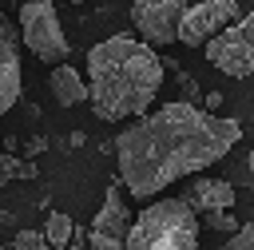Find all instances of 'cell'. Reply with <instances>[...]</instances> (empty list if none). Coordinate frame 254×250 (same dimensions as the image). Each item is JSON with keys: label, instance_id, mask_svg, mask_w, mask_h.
<instances>
[{"label": "cell", "instance_id": "6da1fadb", "mask_svg": "<svg viewBox=\"0 0 254 250\" xmlns=\"http://www.w3.org/2000/svg\"><path fill=\"white\" fill-rule=\"evenodd\" d=\"M242 139V123L226 115H210L194 103H163L131 119L115 135L119 179L131 198H151L167 183L187 179L218 163Z\"/></svg>", "mask_w": 254, "mask_h": 250}, {"label": "cell", "instance_id": "7a4b0ae2", "mask_svg": "<svg viewBox=\"0 0 254 250\" xmlns=\"http://www.w3.org/2000/svg\"><path fill=\"white\" fill-rule=\"evenodd\" d=\"M163 87V60L131 36H107L87 52V103L103 123L139 119Z\"/></svg>", "mask_w": 254, "mask_h": 250}, {"label": "cell", "instance_id": "3957f363", "mask_svg": "<svg viewBox=\"0 0 254 250\" xmlns=\"http://www.w3.org/2000/svg\"><path fill=\"white\" fill-rule=\"evenodd\" d=\"M123 250H198V218L183 198H159L127 226Z\"/></svg>", "mask_w": 254, "mask_h": 250}, {"label": "cell", "instance_id": "277c9868", "mask_svg": "<svg viewBox=\"0 0 254 250\" xmlns=\"http://www.w3.org/2000/svg\"><path fill=\"white\" fill-rule=\"evenodd\" d=\"M20 44H28L32 48V56L36 60H44V63H67V36H64V28H60V16H56V4L52 0H28V4H20Z\"/></svg>", "mask_w": 254, "mask_h": 250}, {"label": "cell", "instance_id": "5b68a950", "mask_svg": "<svg viewBox=\"0 0 254 250\" xmlns=\"http://www.w3.org/2000/svg\"><path fill=\"white\" fill-rule=\"evenodd\" d=\"M202 48H206V63L210 67H218L222 75L246 79L254 71V16H238L230 28L210 36Z\"/></svg>", "mask_w": 254, "mask_h": 250}, {"label": "cell", "instance_id": "8992f818", "mask_svg": "<svg viewBox=\"0 0 254 250\" xmlns=\"http://www.w3.org/2000/svg\"><path fill=\"white\" fill-rule=\"evenodd\" d=\"M238 4L234 0H198V4H187L179 28H175V40H183L187 48H202L210 36H218L222 28H230L238 20Z\"/></svg>", "mask_w": 254, "mask_h": 250}, {"label": "cell", "instance_id": "52a82bcc", "mask_svg": "<svg viewBox=\"0 0 254 250\" xmlns=\"http://www.w3.org/2000/svg\"><path fill=\"white\" fill-rule=\"evenodd\" d=\"M187 12V0H135L131 4V24L139 28L143 44H175V28Z\"/></svg>", "mask_w": 254, "mask_h": 250}, {"label": "cell", "instance_id": "ba28073f", "mask_svg": "<svg viewBox=\"0 0 254 250\" xmlns=\"http://www.w3.org/2000/svg\"><path fill=\"white\" fill-rule=\"evenodd\" d=\"M127 238V198L119 187H107L103 206L95 210V222L87 230V250H123Z\"/></svg>", "mask_w": 254, "mask_h": 250}, {"label": "cell", "instance_id": "9c48e42d", "mask_svg": "<svg viewBox=\"0 0 254 250\" xmlns=\"http://www.w3.org/2000/svg\"><path fill=\"white\" fill-rule=\"evenodd\" d=\"M20 99V32L0 12V115Z\"/></svg>", "mask_w": 254, "mask_h": 250}, {"label": "cell", "instance_id": "30bf717a", "mask_svg": "<svg viewBox=\"0 0 254 250\" xmlns=\"http://www.w3.org/2000/svg\"><path fill=\"white\" fill-rule=\"evenodd\" d=\"M234 187L226 183V179H194L190 187H187V194H183V202H187V210L198 218H206V214H214V210H230L234 206Z\"/></svg>", "mask_w": 254, "mask_h": 250}, {"label": "cell", "instance_id": "8fae6325", "mask_svg": "<svg viewBox=\"0 0 254 250\" xmlns=\"http://www.w3.org/2000/svg\"><path fill=\"white\" fill-rule=\"evenodd\" d=\"M48 87H52L56 103H64V107L87 103V83H83V75H79L75 67H67V63H56V67H52V75H48Z\"/></svg>", "mask_w": 254, "mask_h": 250}, {"label": "cell", "instance_id": "7c38bea8", "mask_svg": "<svg viewBox=\"0 0 254 250\" xmlns=\"http://www.w3.org/2000/svg\"><path fill=\"white\" fill-rule=\"evenodd\" d=\"M71 230H75V222H71L64 210H52V218H48V226H44L40 234H44V242H48L52 250H64V246L71 242Z\"/></svg>", "mask_w": 254, "mask_h": 250}, {"label": "cell", "instance_id": "4fadbf2b", "mask_svg": "<svg viewBox=\"0 0 254 250\" xmlns=\"http://www.w3.org/2000/svg\"><path fill=\"white\" fill-rule=\"evenodd\" d=\"M12 179H36V163H28V159H16V155L0 151V187H4V183H12Z\"/></svg>", "mask_w": 254, "mask_h": 250}, {"label": "cell", "instance_id": "5bb4252c", "mask_svg": "<svg viewBox=\"0 0 254 250\" xmlns=\"http://www.w3.org/2000/svg\"><path fill=\"white\" fill-rule=\"evenodd\" d=\"M218 250H254V226H250V222H238V230H234Z\"/></svg>", "mask_w": 254, "mask_h": 250}, {"label": "cell", "instance_id": "9a60e30c", "mask_svg": "<svg viewBox=\"0 0 254 250\" xmlns=\"http://www.w3.org/2000/svg\"><path fill=\"white\" fill-rule=\"evenodd\" d=\"M8 250H52L48 242H44V234L40 230H16V238H12V246Z\"/></svg>", "mask_w": 254, "mask_h": 250}, {"label": "cell", "instance_id": "2e32d148", "mask_svg": "<svg viewBox=\"0 0 254 250\" xmlns=\"http://www.w3.org/2000/svg\"><path fill=\"white\" fill-rule=\"evenodd\" d=\"M202 222H206L210 230H218V234H234V230H238V222H234L230 210H214V214H206Z\"/></svg>", "mask_w": 254, "mask_h": 250}, {"label": "cell", "instance_id": "e0dca14e", "mask_svg": "<svg viewBox=\"0 0 254 250\" xmlns=\"http://www.w3.org/2000/svg\"><path fill=\"white\" fill-rule=\"evenodd\" d=\"M179 87H183V99H179V103H198L202 91H198V79H194V75H179Z\"/></svg>", "mask_w": 254, "mask_h": 250}, {"label": "cell", "instance_id": "ac0fdd59", "mask_svg": "<svg viewBox=\"0 0 254 250\" xmlns=\"http://www.w3.org/2000/svg\"><path fill=\"white\" fill-rule=\"evenodd\" d=\"M64 250H87V230H79V226H75V230H71V242H67Z\"/></svg>", "mask_w": 254, "mask_h": 250}, {"label": "cell", "instance_id": "d6986e66", "mask_svg": "<svg viewBox=\"0 0 254 250\" xmlns=\"http://www.w3.org/2000/svg\"><path fill=\"white\" fill-rule=\"evenodd\" d=\"M218 107H222V91H210V95L202 99V111H210V115H214Z\"/></svg>", "mask_w": 254, "mask_h": 250}, {"label": "cell", "instance_id": "ffe728a7", "mask_svg": "<svg viewBox=\"0 0 254 250\" xmlns=\"http://www.w3.org/2000/svg\"><path fill=\"white\" fill-rule=\"evenodd\" d=\"M44 147H48V139H44V135H36V139H28V155H40Z\"/></svg>", "mask_w": 254, "mask_h": 250}, {"label": "cell", "instance_id": "44dd1931", "mask_svg": "<svg viewBox=\"0 0 254 250\" xmlns=\"http://www.w3.org/2000/svg\"><path fill=\"white\" fill-rule=\"evenodd\" d=\"M0 250H8V246H4V242H0Z\"/></svg>", "mask_w": 254, "mask_h": 250}, {"label": "cell", "instance_id": "7402d4cb", "mask_svg": "<svg viewBox=\"0 0 254 250\" xmlns=\"http://www.w3.org/2000/svg\"><path fill=\"white\" fill-rule=\"evenodd\" d=\"M71 4H83V0H71Z\"/></svg>", "mask_w": 254, "mask_h": 250}]
</instances>
